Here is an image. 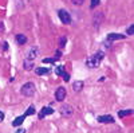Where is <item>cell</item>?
Returning <instances> with one entry per match:
<instances>
[{
    "instance_id": "cell-1",
    "label": "cell",
    "mask_w": 134,
    "mask_h": 133,
    "mask_svg": "<svg viewBox=\"0 0 134 133\" xmlns=\"http://www.w3.org/2000/svg\"><path fill=\"white\" fill-rule=\"evenodd\" d=\"M102 59H103V52L98 51L97 54L91 55V57H88L86 59V66H87V67H90V69H97V67H99L100 61H102Z\"/></svg>"
},
{
    "instance_id": "cell-2",
    "label": "cell",
    "mask_w": 134,
    "mask_h": 133,
    "mask_svg": "<svg viewBox=\"0 0 134 133\" xmlns=\"http://www.w3.org/2000/svg\"><path fill=\"white\" fill-rule=\"evenodd\" d=\"M35 92H36V89H35V85H34L32 82L24 83L23 86H21V89H20V93L23 94L24 97H32L34 94H35Z\"/></svg>"
},
{
    "instance_id": "cell-3",
    "label": "cell",
    "mask_w": 134,
    "mask_h": 133,
    "mask_svg": "<svg viewBox=\"0 0 134 133\" xmlns=\"http://www.w3.org/2000/svg\"><path fill=\"white\" fill-rule=\"evenodd\" d=\"M58 16H59V19H60V22L63 24H70L71 23V16H70V14L67 12L66 9H59L58 11Z\"/></svg>"
},
{
    "instance_id": "cell-4",
    "label": "cell",
    "mask_w": 134,
    "mask_h": 133,
    "mask_svg": "<svg viewBox=\"0 0 134 133\" xmlns=\"http://www.w3.org/2000/svg\"><path fill=\"white\" fill-rule=\"evenodd\" d=\"M59 112H60V114L64 116V117H70V116H72L74 110H72V106H71V105H62Z\"/></svg>"
},
{
    "instance_id": "cell-5",
    "label": "cell",
    "mask_w": 134,
    "mask_h": 133,
    "mask_svg": "<svg viewBox=\"0 0 134 133\" xmlns=\"http://www.w3.org/2000/svg\"><path fill=\"white\" fill-rule=\"evenodd\" d=\"M55 74L59 75V77H63V79H64L66 82L70 81V75H69V73L64 71V67H63V66H58V67L55 69Z\"/></svg>"
},
{
    "instance_id": "cell-6",
    "label": "cell",
    "mask_w": 134,
    "mask_h": 133,
    "mask_svg": "<svg viewBox=\"0 0 134 133\" xmlns=\"http://www.w3.org/2000/svg\"><path fill=\"white\" fill-rule=\"evenodd\" d=\"M64 98H66V89L63 86H60V87L57 89V92H55V99L60 102V101H63Z\"/></svg>"
},
{
    "instance_id": "cell-7",
    "label": "cell",
    "mask_w": 134,
    "mask_h": 133,
    "mask_svg": "<svg viewBox=\"0 0 134 133\" xmlns=\"http://www.w3.org/2000/svg\"><path fill=\"white\" fill-rule=\"evenodd\" d=\"M52 113H54V109L51 106H44L42 108V110H39V120H43L46 116L52 114Z\"/></svg>"
},
{
    "instance_id": "cell-8",
    "label": "cell",
    "mask_w": 134,
    "mask_h": 133,
    "mask_svg": "<svg viewBox=\"0 0 134 133\" xmlns=\"http://www.w3.org/2000/svg\"><path fill=\"white\" fill-rule=\"evenodd\" d=\"M97 120H98V123H100V124H113V123H114V118L111 117V116H109V114H106V116H99Z\"/></svg>"
},
{
    "instance_id": "cell-9",
    "label": "cell",
    "mask_w": 134,
    "mask_h": 133,
    "mask_svg": "<svg viewBox=\"0 0 134 133\" xmlns=\"http://www.w3.org/2000/svg\"><path fill=\"white\" fill-rule=\"evenodd\" d=\"M39 55V49L36 47V46H32L30 50H28V52H27V57H28V59H35L36 57Z\"/></svg>"
},
{
    "instance_id": "cell-10",
    "label": "cell",
    "mask_w": 134,
    "mask_h": 133,
    "mask_svg": "<svg viewBox=\"0 0 134 133\" xmlns=\"http://www.w3.org/2000/svg\"><path fill=\"white\" fill-rule=\"evenodd\" d=\"M126 35H122V34H109L107 35V40L109 42H113V40H117V39H125Z\"/></svg>"
},
{
    "instance_id": "cell-11",
    "label": "cell",
    "mask_w": 134,
    "mask_h": 133,
    "mask_svg": "<svg viewBox=\"0 0 134 133\" xmlns=\"http://www.w3.org/2000/svg\"><path fill=\"white\" fill-rule=\"evenodd\" d=\"M83 86H85V83H83V81H75L74 83H72V89H74V92H81L82 89H83Z\"/></svg>"
},
{
    "instance_id": "cell-12",
    "label": "cell",
    "mask_w": 134,
    "mask_h": 133,
    "mask_svg": "<svg viewBox=\"0 0 134 133\" xmlns=\"http://www.w3.org/2000/svg\"><path fill=\"white\" fill-rule=\"evenodd\" d=\"M15 40H16V43L18 44H26V42H27V38H26V35H23V34H18L16 35V38H15Z\"/></svg>"
},
{
    "instance_id": "cell-13",
    "label": "cell",
    "mask_w": 134,
    "mask_h": 133,
    "mask_svg": "<svg viewBox=\"0 0 134 133\" xmlns=\"http://www.w3.org/2000/svg\"><path fill=\"white\" fill-rule=\"evenodd\" d=\"M51 70H50V67H36L35 69V73L38 74V75H44V74H48Z\"/></svg>"
},
{
    "instance_id": "cell-14",
    "label": "cell",
    "mask_w": 134,
    "mask_h": 133,
    "mask_svg": "<svg viewBox=\"0 0 134 133\" xmlns=\"http://www.w3.org/2000/svg\"><path fill=\"white\" fill-rule=\"evenodd\" d=\"M24 118H26V116H24V114H23V116L16 117V118L12 121V125H14V126H19V125H21V124H23V121H24Z\"/></svg>"
},
{
    "instance_id": "cell-15",
    "label": "cell",
    "mask_w": 134,
    "mask_h": 133,
    "mask_svg": "<svg viewBox=\"0 0 134 133\" xmlns=\"http://www.w3.org/2000/svg\"><path fill=\"white\" fill-rule=\"evenodd\" d=\"M23 67H24V70H31L32 67H34V62L30 59H26L24 62H23Z\"/></svg>"
},
{
    "instance_id": "cell-16",
    "label": "cell",
    "mask_w": 134,
    "mask_h": 133,
    "mask_svg": "<svg viewBox=\"0 0 134 133\" xmlns=\"http://www.w3.org/2000/svg\"><path fill=\"white\" fill-rule=\"evenodd\" d=\"M133 113V110L131 109H127V110H119L118 112V116L122 118V117H126V116H130Z\"/></svg>"
},
{
    "instance_id": "cell-17",
    "label": "cell",
    "mask_w": 134,
    "mask_h": 133,
    "mask_svg": "<svg viewBox=\"0 0 134 133\" xmlns=\"http://www.w3.org/2000/svg\"><path fill=\"white\" fill-rule=\"evenodd\" d=\"M32 114H35V108L34 106H30L27 110H26V113H24V116L27 117V116H32Z\"/></svg>"
},
{
    "instance_id": "cell-18",
    "label": "cell",
    "mask_w": 134,
    "mask_h": 133,
    "mask_svg": "<svg viewBox=\"0 0 134 133\" xmlns=\"http://www.w3.org/2000/svg\"><path fill=\"white\" fill-rule=\"evenodd\" d=\"M99 3H100V0H91L90 8H91V9H94L95 7H98V6H99Z\"/></svg>"
},
{
    "instance_id": "cell-19",
    "label": "cell",
    "mask_w": 134,
    "mask_h": 133,
    "mask_svg": "<svg viewBox=\"0 0 134 133\" xmlns=\"http://www.w3.org/2000/svg\"><path fill=\"white\" fill-rule=\"evenodd\" d=\"M55 61H57L55 58H44L43 59V63H54Z\"/></svg>"
},
{
    "instance_id": "cell-20",
    "label": "cell",
    "mask_w": 134,
    "mask_h": 133,
    "mask_svg": "<svg viewBox=\"0 0 134 133\" xmlns=\"http://www.w3.org/2000/svg\"><path fill=\"white\" fill-rule=\"evenodd\" d=\"M133 32H134V24H130L127 27V35H133Z\"/></svg>"
},
{
    "instance_id": "cell-21",
    "label": "cell",
    "mask_w": 134,
    "mask_h": 133,
    "mask_svg": "<svg viewBox=\"0 0 134 133\" xmlns=\"http://www.w3.org/2000/svg\"><path fill=\"white\" fill-rule=\"evenodd\" d=\"M64 44H66V38L62 36V38L59 39V46H60V47H64Z\"/></svg>"
},
{
    "instance_id": "cell-22",
    "label": "cell",
    "mask_w": 134,
    "mask_h": 133,
    "mask_svg": "<svg viewBox=\"0 0 134 133\" xmlns=\"http://www.w3.org/2000/svg\"><path fill=\"white\" fill-rule=\"evenodd\" d=\"M71 2H72L75 6H81V4H83L85 0H71Z\"/></svg>"
},
{
    "instance_id": "cell-23",
    "label": "cell",
    "mask_w": 134,
    "mask_h": 133,
    "mask_svg": "<svg viewBox=\"0 0 134 133\" xmlns=\"http://www.w3.org/2000/svg\"><path fill=\"white\" fill-rule=\"evenodd\" d=\"M3 120H4V113L2 112V110H0V123H2Z\"/></svg>"
},
{
    "instance_id": "cell-24",
    "label": "cell",
    "mask_w": 134,
    "mask_h": 133,
    "mask_svg": "<svg viewBox=\"0 0 134 133\" xmlns=\"http://www.w3.org/2000/svg\"><path fill=\"white\" fill-rule=\"evenodd\" d=\"M3 50H8V43H7V42L3 43Z\"/></svg>"
},
{
    "instance_id": "cell-25",
    "label": "cell",
    "mask_w": 134,
    "mask_h": 133,
    "mask_svg": "<svg viewBox=\"0 0 134 133\" xmlns=\"http://www.w3.org/2000/svg\"><path fill=\"white\" fill-rule=\"evenodd\" d=\"M16 133H26V130H24V129H18Z\"/></svg>"
},
{
    "instance_id": "cell-26",
    "label": "cell",
    "mask_w": 134,
    "mask_h": 133,
    "mask_svg": "<svg viewBox=\"0 0 134 133\" xmlns=\"http://www.w3.org/2000/svg\"><path fill=\"white\" fill-rule=\"evenodd\" d=\"M0 31H3V23L0 22Z\"/></svg>"
}]
</instances>
